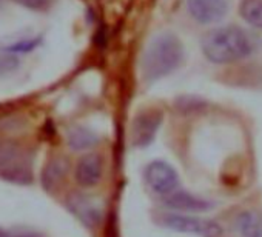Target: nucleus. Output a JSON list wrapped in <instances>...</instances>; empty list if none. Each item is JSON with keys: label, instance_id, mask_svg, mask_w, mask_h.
Returning <instances> with one entry per match:
<instances>
[{"label": "nucleus", "instance_id": "1", "mask_svg": "<svg viewBox=\"0 0 262 237\" xmlns=\"http://www.w3.org/2000/svg\"><path fill=\"white\" fill-rule=\"evenodd\" d=\"M256 48L254 37L241 27H221L202 39V51L213 63H233L248 57Z\"/></svg>", "mask_w": 262, "mask_h": 237}, {"label": "nucleus", "instance_id": "2", "mask_svg": "<svg viewBox=\"0 0 262 237\" xmlns=\"http://www.w3.org/2000/svg\"><path fill=\"white\" fill-rule=\"evenodd\" d=\"M184 59V46L181 40L170 33L159 34L150 40L147 45L141 69L147 82H156L168 74H171Z\"/></svg>", "mask_w": 262, "mask_h": 237}, {"label": "nucleus", "instance_id": "3", "mask_svg": "<svg viewBox=\"0 0 262 237\" xmlns=\"http://www.w3.org/2000/svg\"><path fill=\"white\" fill-rule=\"evenodd\" d=\"M0 179L16 185L33 183V156L24 145L0 140Z\"/></svg>", "mask_w": 262, "mask_h": 237}, {"label": "nucleus", "instance_id": "4", "mask_svg": "<svg viewBox=\"0 0 262 237\" xmlns=\"http://www.w3.org/2000/svg\"><path fill=\"white\" fill-rule=\"evenodd\" d=\"M159 222L162 226L184 234H194L201 237H219L222 234V228L216 222L179 212L162 214Z\"/></svg>", "mask_w": 262, "mask_h": 237}, {"label": "nucleus", "instance_id": "5", "mask_svg": "<svg viewBox=\"0 0 262 237\" xmlns=\"http://www.w3.org/2000/svg\"><path fill=\"white\" fill-rule=\"evenodd\" d=\"M145 179L148 186L162 197L179 189V176L176 170L164 160L151 162L145 170Z\"/></svg>", "mask_w": 262, "mask_h": 237}, {"label": "nucleus", "instance_id": "6", "mask_svg": "<svg viewBox=\"0 0 262 237\" xmlns=\"http://www.w3.org/2000/svg\"><path fill=\"white\" fill-rule=\"evenodd\" d=\"M67 206L88 228H96L103 219V203L94 196L74 193L68 197Z\"/></svg>", "mask_w": 262, "mask_h": 237}, {"label": "nucleus", "instance_id": "7", "mask_svg": "<svg viewBox=\"0 0 262 237\" xmlns=\"http://www.w3.org/2000/svg\"><path fill=\"white\" fill-rule=\"evenodd\" d=\"M162 124V112L159 109H147L136 115L131 125V142L136 148H147L153 144Z\"/></svg>", "mask_w": 262, "mask_h": 237}, {"label": "nucleus", "instance_id": "8", "mask_svg": "<svg viewBox=\"0 0 262 237\" xmlns=\"http://www.w3.org/2000/svg\"><path fill=\"white\" fill-rule=\"evenodd\" d=\"M227 8L228 5L225 0H188L191 17L202 25L222 20L227 14Z\"/></svg>", "mask_w": 262, "mask_h": 237}, {"label": "nucleus", "instance_id": "9", "mask_svg": "<svg viewBox=\"0 0 262 237\" xmlns=\"http://www.w3.org/2000/svg\"><path fill=\"white\" fill-rule=\"evenodd\" d=\"M103 173V159L97 153L85 154L76 167V182L82 188L96 186Z\"/></svg>", "mask_w": 262, "mask_h": 237}, {"label": "nucleus", "instance_id": "10", "mask_svg": "<svg viewBox=\"0 0 262 237\" xmlns=\"http://www.w3.org/2000/svg\"><path fill=\"white\" fill-rule=\"evenodd\" d=\"M164 203H165V206H168L171 209L191 211V212H202V211H208L213 208L211 202L204 200L201 197H196V196H193L187 191H182V189H176L170 196L164 197Z\"/></svg>", "mask_w": 262, "mask_h": 237}, {"label": "nucleus", "instance_id": "11", "mask_svg": "<svg viewBox=\"0 0 262 237\" xmlns=\"http://www.w3.org/2000/svg\"><path fill=\"white\" fill-rule=\"evenodd\" d=\"M67 171H68V162L65 159H62V157L53 159L47 165V168L43 170V174H42V183H43L45 189L53 191L62 182Z\"/></svg>", "mask_w": 262, "mask_h": 237}, {"label": "nucleus", "instance_id": "12", "mask_svg": "<svg viewBox=\"0 0 262 237\" xmlns=\"http://www.w3.org/2000/svg\"><path fill=\"white\" fill-rule=\"evenodd\" d=\"M236 228L244 237H262V219L254 212H241L236 219Z\"/></svg>", "mask_w": 262, "mask_h": 237}, {"label": "nucleus", "instance_id": "13", "mask_svg": "<svg viewBox=\"0 0 262 237\" xmlns=\"http://www.w3.org/2000/svg\"><path fill=\"white\" fill-rule=\"evenodd\" d=\"M99 144V137L86 128H74L68 133V145L76 151H85Z\"/></svg>", "mask_w": 262, "mask_h": 237}, {"label": "nucleus", "instance_id": "14", "mask_svg": "<svg viewBox=\"0 0 262 237\" xmlns=\"http://www.w3.org/2000/svg\"><path fill=\"white\" fill-rule=\"evenodd\" d=\"M239 13L247 23L262 30V0H242Z\"/></svg>", "mask_w": 262, "mask_h": 237}, {"label": "nucleus", "instance_id": "15", "mask_svg": "<svg viewBox=\"0 0 262 237\" xmlns=\"http://www.w3.org/2000/svg\"><path fill=\"white\" fill-rule=\"evenodd\" d=\"M17 59L13 54H0V74L10 73L17 66Z\"/></svg>", "mask_w": 262, "mask_h": 237}, {"label": "nucleus", "instance_id": "16", "mask_svg": "<svg viewBox=\"0 0 262 237\" xmlns=\"http://www.w3.org/2000/svg\"><path fill=\"white\" fill-rule=\"evenodd\" d=\"M14 2L20 4L22 7L31 8V10H43L50 0H14Z\"/></svg>", "mask_w": 262, "mask_h": 237}]
</instances>
